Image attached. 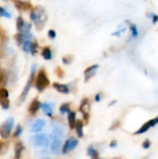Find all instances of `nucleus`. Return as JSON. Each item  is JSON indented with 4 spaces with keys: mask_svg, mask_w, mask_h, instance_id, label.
<instances>
[{
    "mask_svg": "<svg viewBox=\"0 0 158 159\" xmlns=\"http://www.w3.org/2000/svg\"><path fill=\"white\" fill-rule=\"evenodd\" d=\"M30 19L34 21L37 30H42L47 22L46 10L42 7H36L30 13Z\"/></svg>",
    "mask_w": 158,
    "mask_h": 159,
    "instance_id": "nucleus-1",
    "label": "nucleus"
},
{
    "mask_svg": "<svg viewBox=\"0 0 158 159\" xmlns=\"http://www.w3.org/2000/svg\"><path fill=\"white\" fill-rule=\"evenodd\" d=\"M49 85V79L46 74L45 71L41 70L39 71L37 76H36V82H35V87L36 89L39 92H42L45 89H47Z\"/></svg>",
    "mask_w": 158,
    "mask_h": 159,
    "instance_id": "nucleus-2",
    "label": "nucleus"
},
{
    "mask_svg": "<svg viewBox=\"0 0 158 159\" xmlns=\"http://www.w3.org/2000/svg\"><path fill=\"white\" fill-rule=\"evenodd\" d=\"M14 125V118L8 117L1 126H0V136L3 139H7L11 133Z\"/></svg>",
    "mask_w": 158,
    "mask_h": 159,
    "instance_id": "nucleus-3",
    "label": "nucleus"
},
{
    "mask_svg": "<svg viewBox=\"0 0 158 159\" xmlns=\"http://www.w3.org/2000/svg\"><path fill=\"white\" fill-rule=\"evenodd\" d=\"M35 71H36V65H35V64H34V65L32 66V68H31L30 76H29V79H28V81H27V83H26V86H25V88L23 89V90H22V92H21V94H20V102L24 101V99L26 98L27 94L29 93V91H30V89H31V88H32V86H33L34 79V74H35Z\"/></svg>",
    "mask_w": 158,
    "mask_h": 159,
    "instance_id": "nucleus-4",
    "label": "nucleus"
},
{
    "mask_svg": "<svg viewBox=\"0 0 158 159\" xmlns=\"http://www.w3.org/2000/svg\"><path fill=\"white\" fill-rule=\"evenodd\" d=\"M31 143L34 147L41 148V147H46L48 144V139L45 134H37L33 136L30 139Z\"/></svg>",
    "mask_w": 158,
    "mask_h": 159,
    "instance_id": "nucleus-5",
    "label": "nucleus"
},
{
    "mask_svg": "<svg viewBox=\"0 0 158 159\" xmlns=\"http://www.w3.org/2000/svg\"><path fill=\"white\" fill-rule=\"evenodd\" d=\"M12 1L15 5V7L19 11H28L33 7L32 3L29 1H24V0H12Z\"/></svg>",
    "mask_w": 158,
    "mask_h": 159,
    "instance_id": "nucleus-6",
    "label": "nucleus"
},
{
    "mask_svg": "<svg viewBox=\"0 0 158 159\" xmlns=\"http://www.w3.org/2000/svg\"><path fill=\"white\" fill-rule=\"evenodd\" d=\"M9 100H8V91L6 89H0V105L4 110L9 108Z\"/></svg>",
    "mask_w": 158,
    "mask_h": 159,
    "instance_id": "nucleus-7",
    "label": "nucleus"
},
{
    "mask_svg": "<svg viewBox=\"0 0 158 159\" xmlns=\"http://www.w3.org/2000/svg\"><path fill=\"white\" fill-rule=\"evenodd\" d=\"M51 128H52V134L51 135L53 137H57V138L62 139V137L65 134L64 128L61 124H58V123H55V122L51 124Z\"/></svg>",
    "mask_w": 158,
    "mask_h": 159,
    "instance_id": "nucleus-8",
    "label": "nucleus"
},
{
    "mask_svg": "<svg viewBox=\"0 0 158 159\" xmlns=\"http://www.w3.org/2000/svg\"><path fill=\"white\" fill-rule=\"evenodd\" d=\"M77 144H78V141L75 140L74 138H70V139H68V140L64 143V144H63V146H62V153H63V154H67V153H69L70 151H73L74 148H76Z\"/></svg>",
    "mask_w": 158,
    "mask_h": 159,
    "instance_id": "nucleus-9",
    "label": "nucleus"
},
{
    "mask_svg": "<svg viewBox=\"0 0 158 159\" xmlns=\"http://www.w3.org/2000/svg\"><path fill=\"white\" fill-rule=\"evenodd\" d=\"M98 69H99V64H93V65L88 67V68L84 71L85 81L88 82L90 78H92V77L95 75V74H96V72H97Z\"/></svg>",
    "mask_w": 158,
    "mask_h": 159,
    "instance_id": "nucleus-10",
    "label": "nucleus"
},
{
    "mask_svg": "<svg viewBox=\"0 0 158 159\" xmlns=\"http://www.w3.org/2000/svg\"><path fill=\"white\" fill-rule=\"evenodd\" d=\"M61 147V139L53 137L52 136V142L50 143V150L53 154H58Z\"/></svg>",
    "mask_w": 158,
    "mask_h": 159,
    "instance_id": "nucleus-11",
    "label": "nucleus"
},
{
    "mask_svg": "<svg viewBox=\"0 0 158 159\" xmlns=\"http://www.w3.org/2000/svg\"><path fill=\"white\" fill-rule=\"evenodd\" d=\"M126 23L129 25V30H130V37H129V40H133V39H136L138 38V36L140 35V33H139V29L137 27V25L129 20H126Z\"/></svg>",
    "mask_w": 158,
    "mask_h": 159,
    "instance_id": "nucleus-12",
    "label": "nucleus"
},
{
    "mask_svg": "<svg viewBox=\"0 0 158 159\" xmlns=\"http://www.w3.org/2000/svg\"><path fill=\"white\" fill-rule=\"evenodd\" d=\"M45 125H46L45 120H43V119H37V120H35L33 123L32 128H31V131L32 132H34V133L39 132V131H41L43 129V128L45 127Z\"/></svg>",
    "mask_w": 158,
    "mask_h": 159,
    "instance_id": "nucleus-13",
    "label": "nucleus"
},
{
    "mask_svg": "<svg viewBox=\"0 0 158 159\" xmlns=\"http://www.w3.org/2000/svg\"><path fill=\"white\" fill-rule=\"evenodd\" d=\"M53 88L60 93L62 94H69L70 93V88L66 84H61V83H53Z\"/></svg>",
    "mask_w": 158,
    "mask_h": 159,
    "instance_id": "nucleus-14",
    "label": "nucleus"
},
{
    "mask_svg": "<svg viewBox=\"0 0 158 159\" xmlns=\"http://www.w3.org/2000/svg\"><path fill=\"white\" fill-rule=\"evenodd\" d=\"M152 127H155L154 122H153V119L149 120V121H148V122H146L144 125H142V126L141 127V129H140L139 130H137L134 134H135V135H141V134H143L144 132L148 131Z\"/></svg>",
    "mask_w": 158,
    "mask_h": 159,
    "instance_id": "nucleus-15",
    "label": "nucleus"
},
{
    "mask_svg": "<svg viewBox=\"0 0 158 159\" xmlns=\"http://www.w3.org/2000/svg\"><path fill=\"white\" fill-rule=\"evenodd\" d=\"M41 108H42V110H43V112L47 116H49V117H51L53 115V109H54V107H53V105L51 104V103H49V102H46V103H43V104H41Z\"/></svg>",
    "mask_w": 158,
    "mask_h": 159,
    "instance_id": "nucleus-16",
    "label": "nucleus"
},
{
    "mask_svg": "<svg viewBox=\"0 0 158 159\" xmlns=\"http://www.w3.org/2000/svg\"><path fill=\"white\" fill-rule=\"evenodd\" d=\"M40 108H41V103L39 102V101L38 100H34L32 102V103L30 104V106H29V112L32 115H35Z\"/></svg>",
    "mask_w": 158,
    "mask_h": 159,
    "instance_id": "nucleus-17",
    "label": "nucleus"
},
{
    "mask_svg": "<svg viewBox=\"0 0 158 159\" xmlns=\"http://www.w3.org/2000/svg\"><path fill=\"white\" fill-rule=\"evenodd\" d=\"M41 56L43 57L44 60L46 61H49L52 59V51H51V48L49 47H46L42 49V52H41Z\"/></svg>",
    "mask_w": 158,
    "mask_h": 159,
    "instance_id": "nucleus-18",
    "label": "nucleus"
},
{
    "mask_svg": "<svg viewBox=\"0 0 158 159\" xmlns=\"http://www.w3.org/2000/svg\"><path fill=\"white\" fill-rule=\"evenodd\" d=\"M68 124H69V128L71 129H74L75 128V123H76V120H75V114L74 112H69L68 113Z\"/></svg>",
    "mask_w": 158,
    "mask_h": 159,
    "instance_id": "nucleus-19",
    "label": "nucleus"
},
{
    "mask_svg": "<svg viewBox=\"0 0 158 159\" xmlns=\"http://www.w3.org/2000/svg\"><path fill=\"white\" fill-rule=\"evenodd\" d=\"M23 148L24 147H23L22 143L19 142L16 143V145H15V159H20V156H21V153L23 151Z\"/></svg>",
    "mask_w": 158,
    "mask_h": 159,
    "instance_id": "nucleus-20",
    "label": "nucleus"
},
{
    "mask_svg": "<svg viewBox=\"0 0 158 159\" xmlns=\"http://www.w3.org/2000/svg\"><path fill=\"white\" fill-rule=\"evenodd\" d=\"M88 155L91 157V159H102L100 157L99 152L93 146H89L88 148Z\"/></svg>",
    "mask_w": 158,
    "mask_h": 159,
    "instance_id": "nucleus-21",
    "label": "nucleus"
},
{
    "mask_svg": "<svg viewBox=\"0 0 158 159\" xmlns=\"http://www.w3.org/2000/svg\"><path fill=\"white\" fill-rule=\"evenodd\" d=\"M25 23H26V21L23 20V18H22L21 16H19V17L16 19V28H17V30H18L19 33H20V32L22 31V29H23Z\"/></svg>",
    "mask_w": 158,
    "mask_h": 159,
    "instance_id": "nucleus-22",
    "label": "nucleus"
},
{
    "mask_svg": "<svg viewBox=\"0 0 158 159\" xmlns=\"http://www.w3.org/2000/svg\"><path fill=\"white\" fill-rule=\"evenodd\" d=\"M33 44H34V42H33L32 40H26V41H24V42L22 43V45H21L23 51H25L26 53H31Z\"/></svg>",
    "mask_w": 158,
    "mask_h": 159,
    "instance_id": "nucleus-23",
    "label": "nucleus"
},
{
    "mask_svg": "<svg viewBox=\"0 0 158 159\" xmlns=\"http://www.w3.org/2000/svg\"><path fill=\"white\" fill-rule=\"evenodd\" d=\"M75 131L77 133V136L79 138H82L84 136V132H83V124L80 120H76V123H75Z\"/></svg>",
    "mask_w": 158,
    "mask_h": 159,
    "instance_id": "nucleus-24",
    "label": "nucleus"
},
{
    "mask_svg": "<svg viewBox=\"0 0 158 159\" xmlns=\"http://www.w3.org/2000/svg\"><path fill=\"white\" fill-rule=\"evenodd\" d=\"M88 110H89V108H88V100L85 99V100L82 102L81 105H80V111H81V113H82L83 115H85V116H88Z\"/></svg>",
    "mask_w": 158,
    "mask_h": 159,
    "instance_id": "nucleus-25",
    "label": "nucleus"
},
{
    "mask_svg": "<svg viewBox=\"0 0 158 159\" xmlns=\"http://www.w3.org/2000/svg\"><path fill=\"white\" fill-rule=\"evenodd\" d=\"M0 17H4V18H7V19H10L11 18V14L5 7H3L0 6Z\"/></svg>",
    "mask_w": 158,
    "mask_h": 159,
    "instance_id": "nucleus-26",
    "label": "nucleus"
},
{
    "mask_svg": "<svg viewBox=\"0 0 158 159\" xmlns=\"http://www.w3.org/2000/svg\"><path fill=\"white\" fill-rule=\"evenodd\" d=\"M60 112L62 115H65V114H68L69 112H71L70 111V107H69V103H63L60 107Z\"/></svg>",
    "mask_w": 158,
    "mask_h": 159,
    "instance_id": "nucleus-27",
    "label": "nucleus"
},
{
    "mask_svg": "<svg viewBox=\"0 0 158 159\" xmlns=\"http://www.w3.org/2000/svg\"><path fill=\"white\" fill-rule=\"evenodd\" d=\"M147 18L152 20V23L153 24H156L158 22V15L156 14V13H152V12L147 13Z\"/></svg>",
    "mask_w": 158,
    "mask_h": 159,
    "instance_id": "nucleus-28",
    "label": "nucleus"
},
{
    "mask_svg": "<svg viewBox=\"0 0 158 159\" xmlns=\"http://www.w3.org/2000/svg\"><path fill=\"white\" fill-rule=\"evenodd\" d=\"M126 31H127V27H123L122 29H118L117 31H115V33H113L112 35L113 36H120L122 34L126 33Z\"/></svg>",
    "mask_w": 158,
    "mask_h": 159,
    "instance_id": "nucleus-29",
    "label": "nucleus"
},
{
    "mask_svg": "<svg viewBox=\"0 0 158 159\" xmlns=\"http://www.w3.org/2000/svg\"><path fill=\"white\" fill-rule=\"evenodd\" d=\"M73 61V57L71 56V55H68V56H64L63 58H62V62L64 63V64H70L71 62Z\"/></svg>",
    "mask_w": 158,
    "mask_h": 159,
    "instance_id": "nucleus-30",
    "label": "nucleus"
},
{
    "mask_svg": "<svg viewBox=\"0 0 158 159\" xmlns=\"http://www.w3.org/2000/svg\"><path fill=\"white\" fill-rule=\"evenodd\" d=\"M21 132H22V128H21V126L20 125H18L17 127H16V129H15V132H14V137L15 138H17V137H19L20 134H21Z\"/></svg>",
    "mask_w": 158,
    "mask_h": 159,
    "instance_id": "nucleus-31",
    "label": "nucleus"
},
{
    "mask_svg": "<svg viewBox=\"0 0 158 159\" xmlns=\"http://www.w3.org/2000/svg\"><path fill=\"white\" fill-rule=\"evenodd\" d=\"M47 36H48L50 39H55L56 36H57V34H56V32H55L53 29H50V30L47 32Z\"/></svg>",
    "mask_w": 158,
    "mask_h": 159,
    "instance_id": "nucleus-32",
    "label": "nucleus"
},
{
    "mask_svg": "<svg viewBox=\"0 0 158 159\" xmlns=\"http://www.w3.org/2000/svg\"><path fill=\"white\" fill-rule=\"evenodd\" d=\"M151 142H150V140L149 139H146L144 142H143V143H142V147L144 148V149H149L150 147H151Z\"/></svg>",
    "mask_w": 158,
    "mask_h": 159,
    "instance_id": "nucleus-33",
    "label": "nucleus"
},
{
    "mask_svg": "<svg viewBox=\"0 0 158 159\" xmlns=\"http://www.w3.org/2000/svg\"><path fill=\"white\" fill-rule=\"evenodd\" d=\"M116 146H117V143H116L115 141H113V142L110 143V147H111V148H115V147H116Z\"/></svg>",
    "mask_w": 158,
    "mask_h": 159,
    "instance_id": "nucleus-34",
    "label": "nucleus"
},
{
    "mask_svg": "<svg viewBox=\"0 0 158 159\" xmlns=\"http://www.w3.org/2000/svg\"><path fill=\"white\" fill-rule=\"evenodd\" d=\"M95 101H96V102H100V101H101V94H100V93L97 94V95L95 96Z\"/></svg>",
    "mask_w": 158,
    "mask_h": 159,
    "instance_id": "nucleus-35",
    "label": "nucleus"
},
{
    "mask_svg": "<svg viewBox=\"0 0 158 159\" xmlns=\"http://www.w3.org/2000/svg\"><path fill=\"white\" fill-rule=\"evenodd\" d=\"M3 146H4V143H3V142H1V141H0V154H1V151H2Z\"/></svg>",
    "mask_w": 158,
    "mask_h": 159,
    "instance_id": "nucleus-36",
    "label": "nucleus"
},
{
    "mask_svg": "<svg viewBox=\"0 0 158 159\" xmlns=\"http://www.w3.org/2000/svg\"><path fill=\"white\" fill-rule=\"evenodd\" d=\"M0 36H1V32H0Z\"/></svg>",
    "mask_w": 158,
    "mask_h": 159,
    "instance_id": "nucleus-37",
    "label": "nucleus"
},
{
    "mask_svg": "<svg viewBox=\"0 0 158 159\" xmlns=\"http://www.w3.org/2000/svg\"><path fill=\"white\" fill-rule=\"evenodd\" d=\"M46 159H49V158H46Z\"/></svg>",
    "mask_w": 158,
    "mask_h": 159,
    "instance_id": "nucleus-38",
    "label": "nucleus"
},
{
    "mask_svg": "<svg viewBox=\"0 0 158 159\" xmlns=\"http://www.w3.org/2000/svg\"><path fill=\"white\" fill-rule=\"evenodd\" d=\"M4 1H6V0H4Z\"/></svg>",
    "mask_w": 158,
    "mask_h": 159,
    "instance_id": "nucleus-39",
    "label": "nucleus"
}]
</instances>
